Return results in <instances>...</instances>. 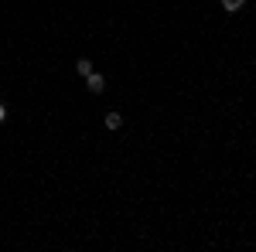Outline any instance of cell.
<instances>
[{
    "label": "cell",
    "instance_id": "1",
    "mask_svg": "<svg viewBox=\"0 0 256 252\" xmlns=\"http://www.w3.org/2000/svg\"><path fill=\"white\" fill-rule=\"evenodd\" d=\"M86 85H89V92H92V96H99V92L106 89V78L99 75V72H92V75H86Z\"/></svg>",
    "mask_w": 256,
    "mask_h": 252
},
{
    "label": "cell",
    "instance_id": "2",
    "mask_svg": "<svg viewBox=\"0 0 256 252\" xmlns=\"http://www.w3.org/2000/svg\"><path fill=\"white\" fill-rule=\"evenodd\" d=\"M102 123H106V130H120V126H123V116H120V113H106Z\"/></svg>",
    "mask_w": 256,
    "mask_h": 252
},
{
    "label": "cell",
    "instance_id": "3",
    "mask_svg": "<svg viewBox=\"0 0 256 252\" xmlns=\"http://www.w3.org/2000/svg\"><path fill=\"white\" fill-rule=\"evenodd\" d=\"M218 3H222V10H229V14H236V10L246 7V0H218Z\"/></svg>",
    "mask_w": 256,
    "mask_h": 252
},
{
    "label": "cell",
    "instance_id": "4",
    "mask_svg": "<svg viewBox=\"0 0 256 252\" xmlns=\"http://www.w3.org/2000/svg\"><path fill=\"white\" fill-rule=\"evenodd\" d=\"M76 72H79V78L92 75V61H89V58H79V61H76Z\"/></svg>",
    "mask_w": 256,
    "mask_h": 252
},
{
    "label": "cell",
    "instance_id": "5",
    "mask_svg": "<svg viewBox=\"0 0 256 252\" xmlns=\"http://www.w3.org/2000/svg\"><path fill=\"white\" fill-rule=\"evenodd\" d=\"M4 119H7V106L0 102V123H4Z\"/></svg>",
    "mask_w": 256,
    "mask_h": 252
}]
</instances>
